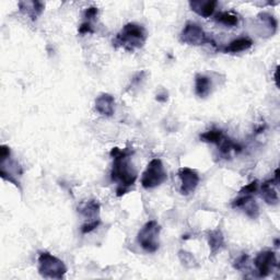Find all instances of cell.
Masks as SVG:
<instances>
[{
  "mask_svg": "<svg viewBox=\"0 0 280 280\" xmlns=\"http://www.w3.org/2000/svg\"><path fill=\"white\" fill-rule=\"evenodd\" d=\"M133 151L129 149L113 148L111 151V157L113 158V169L111 176L114 182H118L117 196H122L129 191L137 179V172L130 163V155Z\"/></svg>",
  "mask_w": 280,
  "mask_h": 280,
  "instance_id": "obj_1",
  "label": "cell"
},
{
  "mask_svg": "<svg viewBox=\"0 0 280 280\" xmlns=\"http://www.w3.org/2000/svg\"><path fill=\"white\" fill-rule=\"evenodd\" d=\"M147 41V32L144 27L136 23H128L123 28L115 39V44L127 51H134L144 46Z\"/></svg>",
  "mask_w": 280,
  "mask_h": 280,
  "instance_id": "obj_2",
  "label": "cell"
},
{
  "mask_svg": "<svg viewBox=\"0 0 280 280\" xmlns=\"http://www.w3.org/2000/svg\"><path fill=\"white\" fill-rule=\"evenodd\" d=\"M39 271L43 278L60 280L65 277L67 267L63 260L51 253L44 252L39 256Z\"/></svg>",
  "mask_w": 280,
  "mask_h": 280,
  "instance_id": "obj_3",
  "label": "cell"
},
{
  "mask_svg": "<svg viewBox=\"0 0 280 280\" xmlns=\"http://www.w3.org/2000/svg\"><path fill=\"white\" fill-rule=\"evenodd\" d=\"M166 177L167 175L162 161L160 159H152L147 165L145 172L142 173L141 185L146 190L154 189L162 184Z\"/></svg>",
  "mask_w": 280,
  "mask_h": 280,
  "instance_id": "obj_4",
  "label": "cell"
},
{
  "mask_svg": "<svg viewBox=\"0 0 280 280\" xmlns=\"http://www.w3.org/2000/svg\"><path fill=\"white\" fill-rule=\"evenodd\" d=\"M161 228L157 221L151 220L140 229L138 232V242L140 246L148 253H154L159 248V234Z\"/></svg>",
  "mask_w": 280,
  "mask_h": 280,
  "instance_id": "obj_5",
  "label": "cell"
},
{
  "mask_svg": "<svg viewBox=\"0 0 280 280\" xmlns=\"http://www.w3.org/2000/svg\"><path fill=\"white\" fill-rule=\"evenodd\" d=\"M181 41L189 45H203L210 43L211 40L205 33V31L196 23H188L181 33Z\"/></svg>",
  "mask_w": 280,
  "mask_h": 280,
  "instance_id": "obj_6",
  "label": "cell"
},
{
  "mask_svg": "<svg viewBox=\"0 0 280 280\" xmlns=\"http://www.w3.org/2000/svg\"><path fill=\"white\" fill-rule=\"evenodd\" d=\"M178 177L181 179V194L189 196L194 193L199 184L198 173L191 167H181L178 170Z\"/></svg>",
  "mask_w": 280,
  "mask_h": 280,
  "instance_id": "obj_7",
  "label": "cell"
},
{
  "mask_svg": "<svg viewBox=\"0 0 280 280\" xmlns=\"http://www.w3.org/2000/svg\"><path fill=\"white\" fill-rule=\"evenodd\" d=\"M254 264L256 266L259 277L269 276L278 265L276 255L271 251L260 252L256 256V258H255Z\"/></svg>",
  "mask_w": 280,
  "mask_h": 280,
  "instance_id": "obj_8",
  "label": "cell"
},
{
  "mask_svg": "<svg viewBox=\"0 0 280 280\" xmlns=\"http://www.w3.org/2000/svg\"><path fill=\"white\" fill-rule=\"evenodd\" d=\"M115 100L109 93H102L96 100V110L99 114L103 116H112L114 114Z\"/></svg>",
  "mask_w": 280,
  "mask_h": 280,
  "instance_id": "obj_9",
  "label": "cell"
},
{
  "mask_svg": "<svg viewBox=\"0 0 280 280\" xmlns=\"http://www.w3.org/2000/svg\"><path fill=\"white\" fill-rule=\"evenodd\" d=\"M279 183V179L273 177L269 181H266L262 184V188H260V195L264 201L269 204V205H277L278 204V193L275 189V186H277Z\"/></svg>",
  "mask_w": 280,
  "mask_h": 280,
  "instance_id": "obj_10",
  "label": "cell"
},
{
  "mask_svg": "<svg viewBox=\"0 0 280 280\" xmlns=\"http://www.w3.org/2000/svg\"><path fill=\"white\" fill-rule=\"evenodd\" d=\"M190 6L193 11H195L197 15L204 18H209L214 15L217 7V2L215 0H198V2H191Z\"/></svg>",
  "mask_w": 280,
  "mask_h": 280,
  "instance_id": "obj_11",
  "label": "cell"
},
{
  "mask_svg": "<svg viewBox=\"0 0 280 280\" xmlns=\"http://www.w3.org/2000/svg\"><path fill=\"white\" fill-rule=\"evenodd\" d=\"M78 211L83 217L90 219L89 221L97 220V219H99L100 205L96 201H88V202H85V203L80 205V207L78 208Z\"/></svg>",
  "mask_w": 280,
  "mask_h": 280,
  "instance_id": "obj_12",
  "label": "cell"
},
{
  "mask_svg": "<svg viewBox=\"0 0 280 280\" xmlns=\"http://www.w3.org/2000/svg\"><path fill=\"white\" fill-rule=\"evenodd\" d=\"M211 80L203 74H197L195 79V92L199 98H206L210 95L211 91Z\"/></svg>",
  "mask_w": 280,
  "mask_h": 280,
  "instance_id": "obj_13",
  "label": "cell"
},
{
  "mask_svg": "<svg viewBox=\"0 0 280 280\" xmlns=\"http://www.w3.org/2000/svg\"><path fill=\"white\" fill-rule=\"evenodd\" d=\"M252 45L253 41L251 39H248V37H240V39H236L230 43L223 51L226 53H239L251 48Z\"/></svg>",
  "mask_w": 280,
  "mask_h": 280,
  "instance_id": "obj_14",
  "label": "cell"
},
{
  "mask_svg": "<svg viewBox=\"0 0 280 280\" xmlns=\"http://www.w3.org/2000/svg\"><path fill=\"white\" fill-rule=\"evenodd\" d=\"M208 243L211 254H216L220 248L223 246L225 243V238H223V234L220 230H215V231H211L208 235Z\"/></svg>",
  "mask_w": 280,
  "mask_h": 280,
  "instance_id": "obj_15",
  "label": "cell"
},
{
  "mask_svg": "<svg viewBox=\"0 0 280 280\" xmlns=\"http://www.w3.org/2000/svg\"><path fill=\"white\" fill-rule=\"evenodd\" d=\"M216 21L225 24L227 27H234L239 23V18L231 11L220 12L216 16Z\"/></svg>",
  "mask_w": 280,
  "mask_h": 280,
  "instance_id": "obj_16",
  "label": "cell"
},
{
  "mask_svg": "<svg viewBox=\"0 0 280 280\" xmlns=\"http://www.w3.org/2000/svg\"><path fill=\"white\" fill-rule=\"evenodd\" d=\"M223 138V134L221 130L213 129L208 130V132L204 133L201 135V139L205 142H211V144H219L221 139Z\"/></svg>",
  "mask_w": 280,
  "mask_h": 280,
  "instance_id": "obj_17",
  "label": "cell"
},
{
  "mask_svg": "<svg viewBox=\"0 0 280 280\" xmlns=\"http://www.w3.org/2000/svg\"><path fill=\"white\" fill-rule=\"evenodd\" d=\"M242 208H244L246 215L248 217L253 218V219L258 216V206H257V204L255 203V201H253V198L250 199V201H248Z\"/></svg>",
  "mask_w": 280,
  "mask_h": 280,
  "instance_id": "obj_18",
  "label": "cell"
},
{
  "mask_svg": "<svg viewBox=\"0 0 280 280\" xmlns=\"http://www.w3.org/2000/svg\"><path fill=\"white\" fill-rule=\"evenodd\" d=\"M179 258H181V260L183 262V265L188 266V267H193L194 263H196L194 256H193L191 253H188L185 251L179 252Z\"/></svg>",
  "mask_w": 280,
  "mask_h": 280,
  "instance_id": "obj_19",
  "label": "cell"
},
{
  "mask_svg": "<svg viewBox=\"0 0 280 280\" xmlns=\"http://www.w3.org/2000/svg\"><path fill=\"white\" fill-rule=\"evenodd\" d=\"M100 223H101V221H100V219L88 221V222L84 223V225L81 227V232H82L83 234L90 233V232L93 231V230H96V229L100 226Z\"/></svg>",
  "mask_w": 280,
  "mask_h": 280,
  "instance_id": "obj_20",
  "label": "cell"
},
{
  "mask_svg": "<svg viewBox=\"0 0 280 280\" xmlns=\"http://www.w3.org/2000/svg\"><path fill=\"white\" fill-rule=\"evenodd\" d=\"M258 190V182L254 181L250 184H247L246 186H244L243 189L240 191V194L242 195H253L254 193H256Z\"/></svg>",
  "mask_w": 280,
  "mask_h": 280,
  "instance_id": "obj_21",
  "label": "cell"
},
{
  "mask_svg": "<svg viewBox=\"0 0 280 280\" xmlns=\"http://www.w3.org/2000/svg\"><path fill=\"white\" fill-rule=\"evenodd\" d=\"M10 157V149L7 146L0 147V163L5 162L6 160Z\"/></svg>",
  "mask_w": 280,
  "mask_h": 280,
  "instance_id": "obj_22",
  "label": "cell"
},
{
  "mask_svg": "<svg viewBox=\"0 0 280 280\" xmlns=\"http://www.w3.org/2000/svg\"><path fill=\"white\" fill-rule=\"evenodd\" d=\"M247 259H248V256L246 254H243L242 255L241 257H239L238 259L235 260V264H234V268L236 269H242L243 267L246 265V262H247Z\"/></svg>",
  "mask_w": 280,
  "mask_h": 280,
  "instance_id": "obj_23",
  "label": "cell"
},
{
  "mask_svg": "<svg viewBox=\"0 0 280 280\" xmlns=\"http://www.w3.org/2000/svg\"><path fill=\"white\" fill-rule=\"evenodd\" d=\"M79 33L80 34H88V33H93V29H92V26H91V23L88 21V22H84L82 23L81 26L79 27Z\"/></svg>",
  "mask_w": 280,
  "mask_h": 280,
  "instance_id": "obj_24",
  "label": "cell"
},
{
  "mask_svg": "<svg viewBox=\"0 0 280 280\" xmlns=\"http://www.w3.org/2000/svg\"><path fill=\"white\" fill-rule=\"evenodd\" d=\"M97 16H98V8H96V7L86 8V10L84 11V17L88 19L89 22L91 19H95Z\"/></svg>",
  "mask_w": 280,
  "mask_h": 280,
  "instance_id": "obj_25",
  "label": "cell"
},
{
  "mask_svg": "<svg viewBox=\"0 0 280 280\" xmlns=\"http://www.w3.org/2000/svg\"><path fill=\"white\" fill-rule=\"evenodd\" d=\"M277 73H278V67H277V69L275 71V81H276V84L278 86V77H277Z\"/></svg>",
  "mask_w": 280,
  "mask_h": 280,
  "instance_id": "obj_26",
  "label": "cell"
}]
</instances>
